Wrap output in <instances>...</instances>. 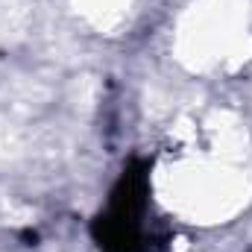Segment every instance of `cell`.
<instances>
[{"mask_svg": "<svg viewBox=\"0 0 252 252\" xmlns=\"http://www.w3.org/2000/svg\"><path fill=\"white\" fill-rule=\"evenodd\" d=\"M153 158H129L91 220V238L100 252H158L167 238L153 220Z\"/></svg>", "mask_w": 252, "mask_h": 252, "instance_id": "1", "label": "cell"}]
</instances>
